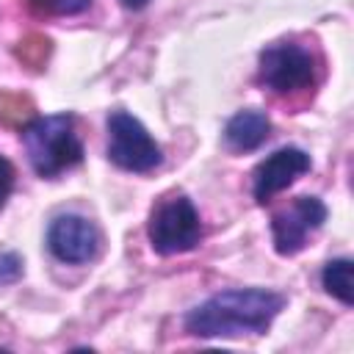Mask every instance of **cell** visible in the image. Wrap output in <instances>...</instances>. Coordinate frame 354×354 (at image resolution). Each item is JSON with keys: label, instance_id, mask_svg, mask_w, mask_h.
Returning <instances> with one entry per match:
<instances>
[{"label": "cell", "instance_id": "cell-11", "mask_svg": "<svg viewBox=\"0 0 354 354\" xmlns=\"http://www.w3.org/2000/svg\"><path fill=\"white\" fill-rule=\"evenodd\" d=\"M30 8L36 14H47V17H69V14H80L83 8H88L91 0H28Z\"/></svg>", "mask_w": 354, "mask_h": 354}, {"label": "cell", "instance_id": "cell-3", "mask_svg": "<svg viewBox=\"0 0 354 354\" xmlns=\"http://www.w3.org/2000/svg\"><path fill=\"white\" fill-rule=\"evenodd\" d=\"M147 235L158 254H180V252L194 249L202 238V224H199V213L194 202L183 194L166 196L152 210Z\"/></svg>", "mask_w": 354, "mask_h": 354}, {"label": "cell", "instance_id": "cell-8", "mask_svg": "<svg viewBox=\"0 0 354 354\" xmlns=\"http://www.w3.org/2000/svg\"><path fill=\"white\" fill-rule=\"evenodd\" d=\"M310 169V155L299 147L277 149L271 158H266L254 169V199L266 205L274 194L285 191L296 177H301Z\"/></svg>", "mask_w": 354, "mask_h": 354}, {"label": "cell", "instance_id": "cell-14", "mask_svg": "<svg viewBox=\"0 0 354 354\" xmlns=\"http://www.w3.org/2000/svg\"><path fill=\"white\" fill-rule=\"evenodd\" d=\"M119 3H122L124 8H133V11H138V8H144L149 0H119Z\"/></svg>", "mask_w": 354, "mask_h": 354}, {"label": "cell", "instance_id": "cell-10", "mask_svg": "<svg viewBox=\"0 0 354 354\" xmlns=\"http://www.w3.org/2000/svg\"><path fill=\"white\" fill-rule=\"evenodd\" d=\"M321 282L329 296L340 299L343 304H354V279H351V260H329L324 266Z\"/></svg>", "mask_w": 354, "mask_h": 354}, {"label": "cell", "instance_id": "cell-9", "mask_svg": "<svg viewBox=\"0 0 354 354\" xmlns=\"http://www.w3.org/2000/svg\"><path fill=\"white\" fill-rule=\"evenodd\" d=\"M271 133V122L263 111H238L227 127H224V141L235 152H249L257 149Z\"/></svg>", "mask_w": 354, "mask_h": 354}, {"label": "cell", "instance_id": "cell-5", "mask_svg": "<svg viewBox=\"0 0 354 354\" xmlns=\"http://www.w3.org/2000/svg\"><path fill=\"white\" fill-rule=\"evenodd\" d=\"M315 75L313 55L299 44H274L260 53V83L277 94L307 88Z\"/></svg>", "mask_w": 354, "mask_h": 354}, {"label": "cell", "instance_id": "cell-6", "mask_svg": "<svg viewBox=\"0 0 354 354\" xmlns=\"http://www.w3.org/2000/svg\"><path fill=\"white\" fill-rule=\"evenodd\" d=\"M324 221H326V205L318 196H296L288 207H282L271 218L274 249L285 257L301 252L307 235L315 232Z\"/></svg>", "mask_w": 354, "mask_h": 354}, {"label": "cell", "instance_id": "cell-1", "mask_svg": "<svg viewBox=\"0 0 354 354\" xmlns=\"http://www.w3.org/2000/svg\"><path fill=\"white\" fill-rule=\"evenodd\" d=\"M285 307V296L263 288H232L210 296L185 315L194 337H241L260 335Z\"/></svg>", "mask_w": 354, "mask_h": 354}, {"label": "cell", "instance_id": "cell-7", "mask_svg": "<svg viewBox=\"0 0 354 354\" xmlns=\"http://www.w3.org/2000/svg\"><path fill=\"white\" fill-rule=\"evenodd\" d=\"M47 246L61 263H88L100 249V232L83 216H58L50 224Z\"/></svg>", "mask_w": 354, "mask_h": 354}, {"label": "cell", "instance_id": "cell-2", "mask_svg": "<svg viewBox=\"0 0 354 354\" xmlns=\"http://www.w3.org/2000/svg\"><path fill=\"white\" fill-rule=\"evenodd\" d=\"M25 152L39 177H55L83 160V144L69 113L39 116L22 130Z\"/></svg>", "mask_w": 354, "mask_h": 354}, {"label": "cell", "instance_id": "cell-12", "mask_svg": "<svg viewBox=\"0 0 354 354\" xmlns=\"http://www.w3.org/2000/svg\"><path fill=\"white\" fill-rule=\"evenodd\" d=\"M22 277V260L11 252L0 254V285H8V282H17Z\"/></svg>", "mask_w": 354, "mask_h": 354}, {"label": "cell", "instance_id": "cell-4", "mask_svg": "<svg viewBox=\"0 0 354 354\" xmlns=\"http://www.w3.org/2000/svg\"><path fill=\"white\" fill-rule=\"evenodd\" d=\"M108 158L127 171H149L160 163V147L147 127L127 111L108 116Z\"/></svg>", "mask_w": 354, "mask_h": 354}, {"label": "cell", "instance_id": "cell-13", "mask_svg": "<svg viewBox=\"0 0 354 354\" xmlns=\"http://www.w3.org/2000/svg\"><path fill=\"white\" fill-rule=\"evenodd\" d=\"M11 188H14V166L6 158H0V207L6 205Z\"/></svg>", "mask_w": 354, "mask_h": 354}]
</instances>
